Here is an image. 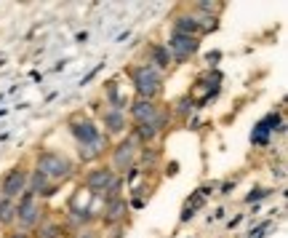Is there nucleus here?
I'll use <instances>...</instances> for the list:
<instances>
[{
    "instance_id": "nucleus-1",
    "label": "nucleus",
    "mask_w": 288,
    "mask_h": 238,
    "mask_svg": "<svg viewBox=\"0 0 288 238\" xmlns=\"http://www.w3.org/2000/svg\"><path fill=\"white\" fill-rule=\"evenodd\" d=\"M131 78H134V86H136V94L141 99H155L163 89V80H160V73L155 70L152 64H141V67H134L131 70Z\"/></svg>"
},
{
    "instance_id": "nucleus-2",
    "label": "nucleus",
    "mask_w": 288,
    "mask_h": 238,
    "mask_svg": "<svg viewBox=\"0 0 288 238\" xmlns=\"http://www.w3.org/2000/svg\"><path fill=\"white\" fill-rule=\"evenodd\" d=\"M38 171H43L48 180H67V177L72 174V161L64 158L62 153L43 150L38 156Z\"/></svg>"
},
{
    "instance_id": "nucleus-3",
    "label": "nucleus",
    "mask_w": 288,
    "mask_h": 238,
    "mask_svg": "<svg viewBox=\"0 0 288 238\" xmlns=\"http://www.w3.org/2000/svg\"><path fill=\"white\" fill-rule=\"evenodd\" d=\"M40 217V206H38V196H32L30 190H24L21 198H19V206H16V220L21 228H32Z\"/></svg>"
},
{
    "instance_id": "nucleus-4",
    "label": "nucleus",
    "mask_w": 288,
    "mask_h": 238,
    "mask_svg": "<svg viewBox=\"0 0 288 238\" xmlns=\"http://www.w3.org/2000/svg\"><path fill=\"white\" fill-rule=\"evenodd\" d=\"M131 113H134V121L136 123H147V126H155L160 132V126H163V118L158 113V104L150 102V99H136L134 107H131Z\"/></svg>"
},
{
    "instance_id": "nucleus-5",
    "label": "nucleus",
    "mask_w": 288,
    "mask_h": 238,
    "mask_svg": "<svg viewBox=\"0 0 288 238\" xmlns=\"http://www.w3.org/2000/svg\"><path fill=\"white\" fill-rule=\"evenodd\" d=\"M69 128H72V134H75V139L80 142V145H96V142L102 139V132L96 128V123L93 121H86V118H72L69 121Z\"/></svg>"
},
{
    "instance_id": "nucleus-6",
    "label": "nucleus",
    "mask_w": 288,
    "mask_h": 238,
    "mask_svg": "<svg viewBox=\"0 0 288 238\" xmlns=\"http://www.w3.org/2000/svg\"><path fill=\"white\" fill-rule=\"evenodd\" d=\"M24 190H27V171L16 166V169H11V171L6 174L3 185H0V196L14 201L19 193H24Z\"/></svg>"
},
{
    "instance_id": "nucleus-7",
    "label": "nucleus",
    "mask_w": 288,
    "mask_h": 238,
    "mask_svg": "<svg viewBox=\"0 0 288 238\" xmlns=\"http://www.w3.org/2000/svg\"><path fill=\"white\" fill-rule=\"evenodd\" d=\"M115 180H117V177H115V171H112V169H104V166H99V169L88 171V177H86V187L91 190V193L104 196L107 190L112 187V182H115Z\"/></svg>"
},
{
    "instance_id": "nucleus-8",
    "label": "nucleus",
    "mask_w": 288,
    "mask_h": 238,
    "mask_svg": "<svg viewBox=\"0 0 288 238\" xmlns=\"http://www.w3.org/2000/svg\"><path fill=\"white\" fill-rule=\"evenodd\" d=\"M198 49H200L198 38H189V35H179V32H174L171 40H168V51H174L179 62H182V59H187V56H192Z\"/></svg>"
},
{
    "instance_id": "nucleus-9",
    "label": "nucleus",
    "mask_w": 288,
    "mask_h": 238,
    "mask_svg": "<svg viewBox=\"0 0 288 238\" xmlns=\"http://www.w3.org/2000/svg\"><path fill=\"white\" fill-rule=\"evenodd\" d=\"M134 156H136L134 139L120 142V145L115 147V166H117V169H131V163H134Z\"/></svg>"
},
{
    "instance_id": "nucleus-10",
    "label": "nucleus",
    "mask_w": 288,
    "mask_h": 238,
    "mask_svg": "<svg viewBox=\"0 0 288 238\" xmlns=\"http://www.w3.org/2000/svg\"><path fill=\"white\" fill-rule=\"evenodd\" d=\"M27 182H30V193L32 196H54V187L48 185V177L43 171H32V177Z\"/></svg>"
},
{
    "instance_id": "nucleus-11",
    "label": "nucleus",
    "mask_w": 288,
    "mask_h": 238,
    "mask_svg": "<svg viewBox=\"0 0 288 238\" xmlns=\"http://www.w3.org/2000/svg\"><path fill=\"white\" fill-rule=\"evenodd\" d=\"M102 121H104V128L110 134H120L126 128V118H123V113H117V110H104Z\"/></svg>"
},
{
    "instance_id": "nucleus-12",
    "label": "nucleus",
    "mask_w": 288,
    "mask_h": 238,
    "mask_svg": "<svg viewBox=\"0 0 288 238\" xmlns=\"http://www.w3.org/2000/svg\"><path fill=\"white\" fill-rule=\"evenodd\" d=\"M174 32H179V35H189V38H198V35L203 32V27L198 25V19H192V16H179Z\"/></svg>"
},
{
    "instance_id": "nucleus-13",
    "label": "nucleus",
    "mask_w": 288,
    "mask_h": 238,
    "mask_svg": "<svg viewBox=\"0 0 288 238\" xmlns=\"http://www.w3.org/2000/svg\"><path fill=\"white\" fill-rule=\"evenodd\" d=\"M123 214H126V201L123 198H112V201H107V222H117V220H123Z\"/></svg>"
},
{
    "instance_id": "nucleus-14",
    "label": "nucleus",
    "mask_w": 288,
    "mask_h": 238,
    "mask_svg": "<svg viewBox=\"0 0 288 238\" xmlns=\"http://www.w3.org/2000/svg\"><path fill=\"white\" fill-rule=\"evenodd\" d=\"M16 220V204L11 198H0V225H11Z\"/></svg>"
},
{
    "instance_id": "nucleus-15",
    "label": "nucleus",
    "mask_w": 288,
    "mask_h": 238,
    "mask_svg": "<svg viewBox=\"0 0 288 238\" xmlns=\"http://www.w3.org/2000/svg\"><path fill=\"white\" fill-rule=\"evenodd\" d=\"M152 56H155V64H158V67H168V62H171V56H168V49H163V46H155V49H152ZM158 67H155V70H158Z\"/></svg>"
},
{
    "instance_id": "nucleus-16",
    "label": "nucleus",
    "mask_w": 288,
    "mask_h": 238,
    "mask_svg": "<svg viewBox=\"0 0 288 238\" xmlns=\"http://www.w3.org/2000/svg\"><path fill=\"white\" fill-rule=\"evenodd\" d=\"M59 235H62L59 225H43V228H38V233H35V238H59Z\"/></svg>"
},
{
    "instance_id": "nucleus-17",
    "label": "nucleus",
    "mask_w": 288,
    "mask_h": 238,
    "mask_svg": "<svg viewBox=\"0 0 288 238\" xmlns=\"http://www.w3.org/2000/svg\"><path fill=\"white\" fill-rule=\"evenodd\" d=\"M267 139H270V132L261 123H256L254 134H251V142H254V145H267Z\"/></svg>"
},
{
    "instance_id": "nucleus-18",
    "label": "nucleus",
    "mask_w": 288,
    "mask_h": 238,
    "mask_svg": "<svg viewBox=\"0 0 288 238\" xmlns=\"http://www.w3.org/2000/svg\"><path fill=\"white\" fill-rule=\"evenodd\" d=\"M136 134H139L141 139L152 142L155 137H158V128H155V126H147V123H136Z\"/></svg>"
},
{
    "instance_id": "nucleus-19",
    "label": "nucleus",
    "mask_w": 288,
    "mask_h": 238,
    "mask_svg": "<svg viewBox=\"0 0 288 238\" xmlns=\"http://www.w3.org/2000/svg\"><path fill=\"white\" fill-rule=\"evenodd\" d=\"M261 126L267 128V132H272L275 126H280V115H278V113H270V115H267V118H264V121H261Z\"/></svg>"
},
{
    "instance_id": "nucleus-20",
    "label": "nucleus",
    "mask_w": 288,
    "mask_h": 238,
    "mask_svg": "<svg viewBox=\"0 0 288 238\" xmlns=\"http://www.w3.org/2000/svg\"><path fill=\"white\" fill-rule=\"evenodd\" d=\"M270 196V190H254V193H251V196H246V201H248V204H254V201H261V198H267Z\"/></svg>"
},
{
    "instance_id": "nucleus-21",
    "label": "nucleus",
    "mask_w": 288,
    "mask_h": 238,
    "mask_svg": "<svg viewBox=\"0 0 288 238\" xmlns=\"http://www.w3.org/2000/svg\"><path fill=\"white\" fill-rule=\"evenodd\" d=\"M6 238H27V235H24V233H8Z\"/></svg>"
},
{
    "instance_id": "nucleus-22",
    "label": "nucleus",
    "mask_w": 288,
    "mask_h": 238,
    "mask_svg": "<svg viewBox=\"0 0 288 238\" xmlns=\"http://www.w3.org/2000/svg\"><path fill=\"white\" fill-rule=\"evenodd\" d=\"M0 198H3V196H0Z\"/></svg>"
}]
</instances>
